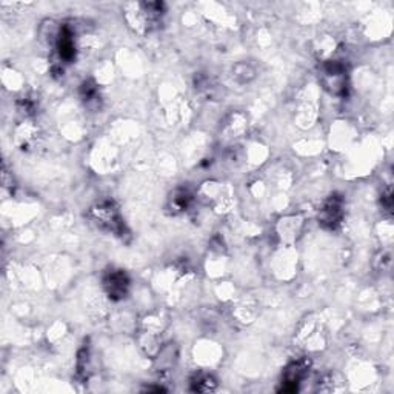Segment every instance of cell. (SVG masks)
Segmentation results:
<instances>
[{"instance_id": "1", "label": "cell", "mask_w": 394, "mask_h": 394, "mask_svg": "<svg viewBox=\"0 0 394 394\" xmlns=\"http://www.w3.org/2000/svg\"><path fill=\"white\" fill-rule=\"evenodd\" d=\"M90 217L99 228L108 231V233L121 237L127 233V227H125L123 223L121 211H119L117 205L114 202H111V200H105V202H100L96 204L95 206H91Z\"/></svg>"}, {"instance_id": "2", "label": "cell", "mask_w": 394, "mask_h": 394, "mask_svg": "<svg viewBox=\"0 0 394 394\" xmlns=\"http://www.w3.org/2000/svg\"><path fill=\"white\" fill-rule=\"evenodd\" d=\"M131 280L128 278V274L123 270H108L103 276V288L105 293L108 295V297L114 302H119L128 296Z\"/></svg>"}, {"instance_id": "3", "label": "cell", "mask_w": 394, "mask_h": 394, "mask_svg": "<svg viewBox=\"0 0 394 394\" xmlns=\"http://www.w3.org/2000/svg\"><path fill=\"white\" fill-rule=\"evenodd\" d=\"M343 217V199L339 195H331L325 200L319 211V223L327 230H334L341 225Z\"/></svg>"}, {"instance_id": "4", "label": "cell", "mask_w": 394, "mask_h": 394, "mask_svg": "<svg viewBox=\"0 0 394 394\" xmlns=\"http://www.w3.org/2000/svg\"><path fill=\"white\" fill-rule=\"evenodd\" d=\"M310 367H311V362L308 359H297L295 362H291V364L285 368L284 370V391H297V385L302 382V380L306 378V374L310 371Z\"/></svg>"}, {"instance_id": "5", "label": "cell", "mask_w": 394, "mask_h": 394, "mask_svg": "<svg viewBox=\"0 0 394 394\" xmlns=\"http://www.w3.org/2000/svg\"><path fill=\"white\" fill-rule=\"evenodd\" d=\"M56 48H58L60 60L66 62V64H70V62H73L74 58H76V43H74V33H73V29L68 27V25L60 27V29L58 31V34H56Z\"/></svg>"}, {"instance_id": "6", "label": "cell", "mask_w": 394, "mask_h": 394, "mask_svg": "<svg viewBox=\"0 0 394 394\" xmlns=\"http://www.w3.org/2000/svg\"><path fill=\"white\" fill-rule=\"evenodd\" d=\"M323 74L327 88L333 91L334 95H339V93L343 91V86H345V66H343L341 62H327L323 66Z\"/></svg>"}, {"instance_id": "7", "label": "cell", "mask_w": 394, "mask_h": 394, "mask_svg": "<svg viewBox=\"0 0 394 394\" xmlns=\"http://www.w3.org/2000/svg\"><path fill=\"white\" fill-rule=\"evenodd\" d=\"M191 202L193 196L190 195V191L179 188L174 191L170 197V210L173 211V214H179V212H184L188 208Z\"/></svg>"}, {"instance_id": "8", "label": "cell", "mask_w": 394, "mask_h": 394, "mask_svg": "<svg viewBox=\"0 0 394 394\" xmlns=\"http://www.w3.org/2000/svg\"><path fill=\"white\" fill-rule=\"evenodd\" d=\"M80 97H82L84 102L88 106H91L93 103H99L100 95L97 85L93 82V80H85L82 86H80Z\"/></svg>"}, {"instance_id": "9", "label": "cell", "mask_w": 394, "mask_h": 394, "mask_svg": "<svg viewBox=\"0 0 394 394\" xmlns=\"http://www.w3.org/2000/svg\"><path fill=\"white\" fill-rule=\"evenodd\" d=\"M216 389V379L211 374H199L193 379V390L200 393H208Z\"/></svg>"}, {"instance_id": "10", "label": "cell", "mask_w": 394, "mask_h": 394, "mask_svg": "<svg viewBox=\"0 0 394 394\" xmlns=\"http://www.w3.org/2000/svg\"><path fill=\"white\" fill-rule=\"evenodd\" d=\"M382 205H384V208L386 211H391L393 208V197H391V191L389 190L385 193V195L382 196Z\"/></svg>"}]
</instances>
